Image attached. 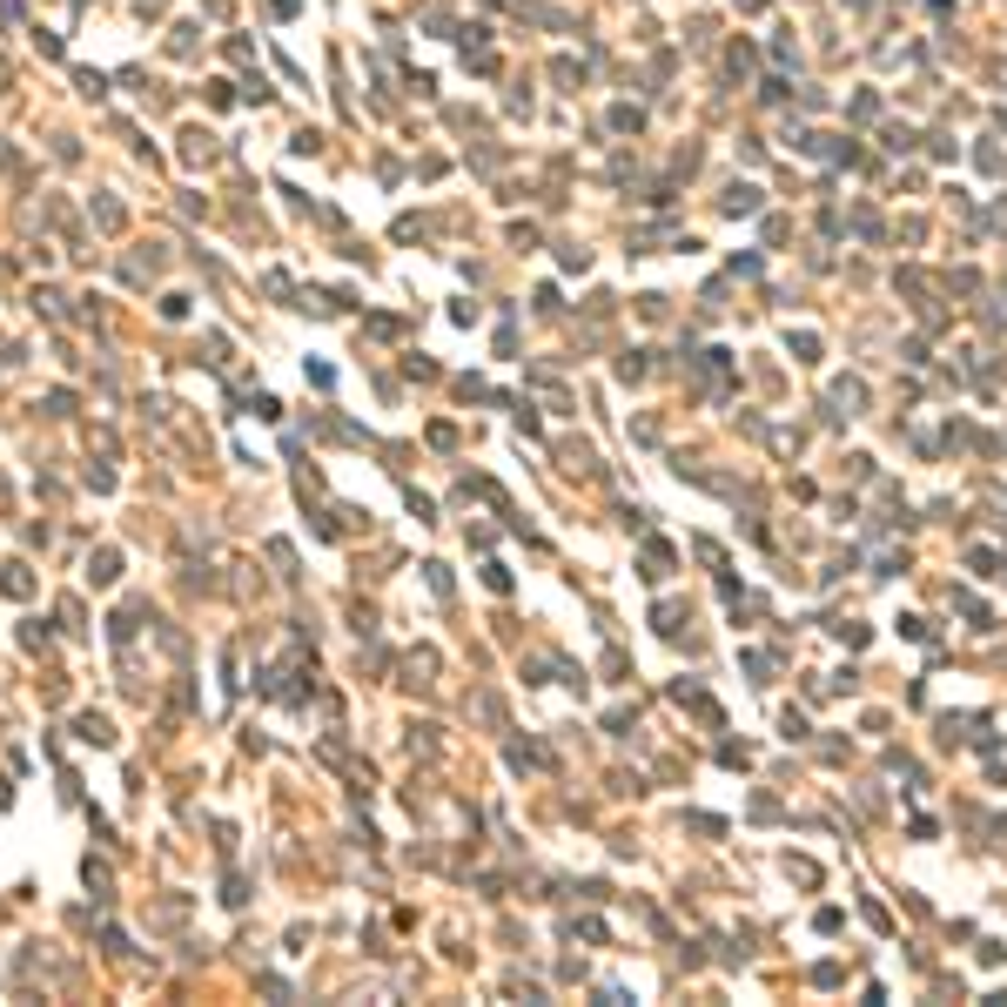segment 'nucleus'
I'll list each match as a JSON object with an SVG mask.
<instances>
[{
	"mask_svg": "<svg viewBox=\"0 0 1007 1007\" xmlns=\"http://www.w3.org/2000/svg\"><path fill=\"white\" fill-rule=\"evenodd\" d=\"M115 578H122V551H115V544L88 551V584H94V591H107Z\"/></svg>",
	"mask_w": 1007,
	"mask_h": 1007,
	"instance_id": "1",
	"label": "nucleus"
},
{
	"mask_svg": "<svg viewBox=\"0 0 1007 1007\" xmlns=\"http://www.w3.org/2000/svg\"><path fill=\"white\" fill-rule=\"evenodd\" d=\"M41 410H47V416H75V390H47Z\"/></svg>",
	"mask_w": 1007,
	"mask_h": 1007,
	"instance_id": "6",
	"label": "nucleus"
},
{
	"mask_svg": "<svg viewBox=\"0 0 1007 1007\" xmlns=\"http://www.w3.org/2000/svg\"><path fill=\"white\" fill-rule=\"evenodd\" d=\"M75 739H81V746H115V726H107L101 712H81L75 718Z\"/></svg>",
	"mask_w": 1007,
	"mask_h": 1007,
	"instance_id": "2",
	"label": "nucleus"
},
{
	"mask_svg": "<svg viewBox=\"0 0 1007 1007\" xmlns=\"http://www.w3.org/2000/svg\"><path fill=\"white\" fill-rule=\"evenodd\" d=\"M88 490H115V471H107V464H88Z\"/></svg>",
	"mask_w": 1007,
	"mask_h": 1007,
	"instance_id": "8",
	"label": "nucleus"
},
{
	"mask_svg": "<svg viewBox=\"0 0 1007 1007\" xmlns=\"http://www.w3.org/2000/svg\"><path fill=\"white\" fill-rule=\"evenodd\" d=\"M81 880H88V893H94V900H107V886H115V873H107L101 860H88V867H81Z\"/></svg>",
	"mask_w": 1007,
	"mask_h": 1007,
	"instance_id": "4",
	"label": "nucleus"
},
{
	"mask_svg": "<svg viewBox=\"0 0 1007 1007\" xmlns=\"http://www.w3.org/2000/svg\"><path fill=\"white\" fill-rule=\"evenodd\" d=\"M94 222H101V229L115 235V229L128 222V215H122V202H115V195H101V202H94Z\"/></svg>",
	"mask_w": 1007,
	"mask_h": 1007,
	"instance_id": "5",
	"label": "nucleus"
},
{
	"mask_svg": "<svg viewBox=\"0 0 1007 1007\" xmlns=\"http://www.w3.org/2000/svg\"><path fill=\"white\" fill-rule=\"evenodd\" d=\"M0 591H7V598H34V571L28 565H0Z\"/></svg>",
	"mask_w": 1007,
	"mask_h": 1007,
	"instance_id": "3",
	"label": "nucleus"
},
{
	"mask_svg": "<svg viewBox=\"0 0 1007 1007\" xmlns=\"http://www.w3.org/2000/svg\"><path fill=\"white\" fill-rule=\"evenodd\" d=\"M47 638H54V631H47V625H41V618H34V625H28V631H20V645H28V652H47Z\"/></svg>",
	"mask_w": 1007,
	"mask_h": 1007,
	"instance_id": "7",
	"label": "nucleus"
}]
</instances>
